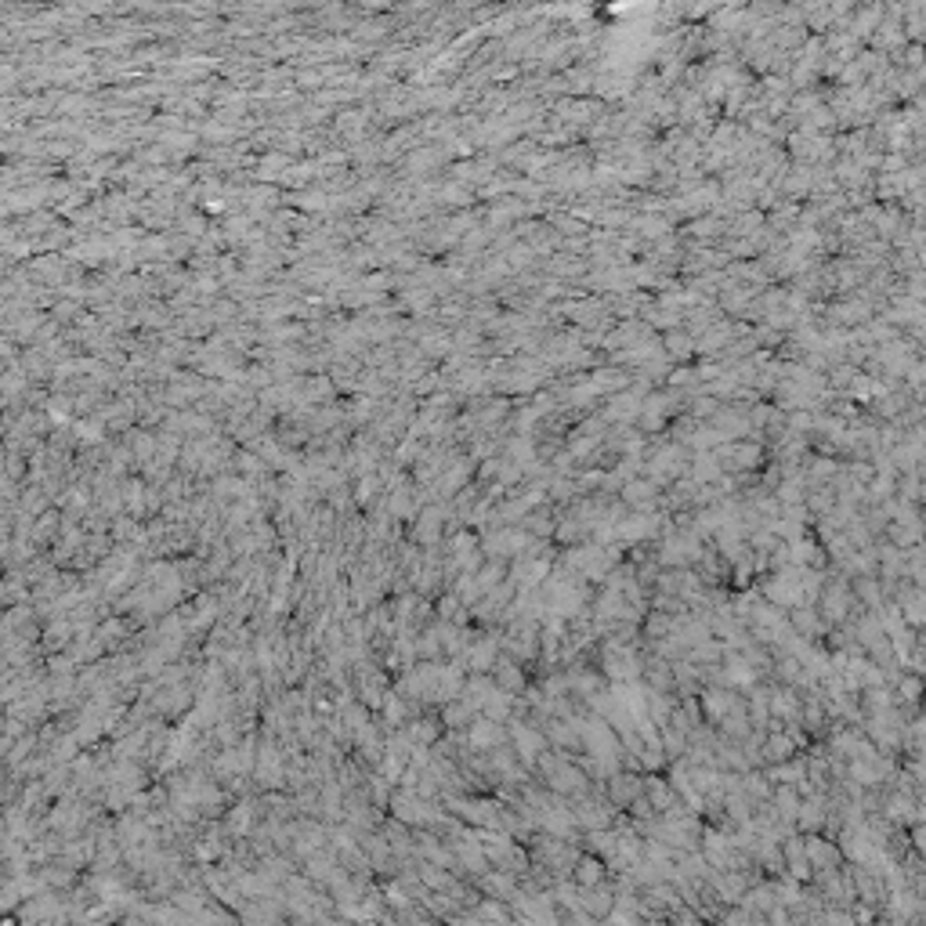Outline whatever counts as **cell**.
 Wrapping results in <instances>:
<instances>
[{
    "label": "cell",
    "instance_id": "cell-5",
    "mask_svg": "<svg viewBox=\"0 0 926 926\" xmlns=\"http://www.w3.org/2000/svg\"><path fill=\"white\" fill-rule=\"evenodd\" d=\"M496 680H499V687H507V691H521V684H525V680H521V673L514 669V662H507V659L496 666Z\"/></svg>",
    "mask_w": 926,
    "mask_h": 926
},
{
    "label": "cell",
    "instance_id": "cell-2",
    "mask_svg": "<svg viewBox=\"0 0 926 926\" xmlns=\"http://www.w3.org/2000/svg\"><path fill=\"white\" fill-rule=\"evenodd\" d=\"M604 880V868H601V861H594V857H587L583 865L575 868V883L579 887H597Z\"/></svg>",
    "mask_w": 926,
    "mask_h": 926
},
{
    "label": "cell",
    "instance_id": "cell-7",
    "mask_svg": "<svg viewBox=\"0 0 926 926\" xmlns=\"http://www.w3.org/2000/svg\"><path fill=\"white\" fill-rule=\"evenodd\" d=\"M626 499H629V503H644V499H652V485H648V482L629 485V489H626Z\"/></svg>",
    "mask_w": 926,
    "mask_h": 926
},
{
    "label": "cell",
    "instance_id": "cell-1",
    "mask_svg": "<svg viewBox=\"0 0 926 926\" xmlns=\"http://www.w3.org/2000/svg\"><path fill=\"white\" fill-rule=\"evenodd\" d=\"M803 854H807V865L810 868H836L840 865V847L836 843H829V840H818V836H810L807 843H803Z\"/></svg>",
    "mask_w": 926,
    "mask_h": 926
},
{
    "label": "cell",
    "instance_id": "cell-6",
    "mask_svg": "<svg viewBox=\"0 0 926 926\" xmlns=\"http://www.w3.org/2000/svg\"><path fill=\"white\" fill-rule=\"evenodd\" d=\"M648 792H652V803H655L659 810H666V803H669V789H666V782L648 778Z\"/></svg>",
    "mask_w": 926,
    "mask_h": 926
},
{
    "label": "cell",
    "instance_id": "cell-4",
    "mask_svg": "<svg viewBox=\"0 0 926 926\" xmlns=\"http://www.w3.org/2000/svg\"><path fill=\"white\" fill-rule=\"evenodd\" d=\"M764 752H767V760H789V757H792V738H785V735L771 731V738H767Z\"/></svg>",
    "mask_w": 926,
    "mask_h": 926
},
{
    "label": "cell",
    "instance_id": "cell-3",
    "mask_svg": "<svg viewBox=\"0 0 926 926\" xmlns=\"http://www.w3.org/2000/svg\"><path fill=\"white\" fill-rule=\"evenodd\" d=\"M637 792H641V782L629 778V775H622V778L612 782V803H629Z\"/></svg>",
    "mask_w": 926,
    "mask_h": 926
}]
</instances>
